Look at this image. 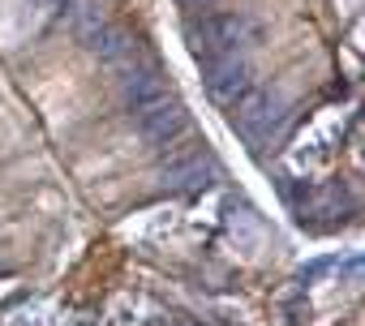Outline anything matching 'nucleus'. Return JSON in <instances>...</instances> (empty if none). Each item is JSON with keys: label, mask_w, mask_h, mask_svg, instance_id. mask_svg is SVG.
I'll use <instances>...</instances> for the list:
<instances>
[{"label": "nucleus", "mask_w": 365, "mask_h": 326, "mask_svg": "<svg viewBox=\"0 0 365 326\" xmlns=\"http://www.w3.org/2000/svg\"><path fill=\"white\" fill-rule=\"evenodd\" d=\"M258 35H262V26L245 14H202V18L185 22V43L202 65L220 61V56H237V48L254 43Z\"/></svg>", "instance_id": "nucleus-1"}, {"label": "nucleus", "mask_w": 365, "mask_h": 326, "mask_svg": "<svg viewBox=\"0 0 365 326\" xmlns=\"http://www.w3.org/2000/svg\"><path fill=\"white\" fill-rule=\"evenodd\" d=\"M86 52L91 56H99L103 65H125L129 56H138V39L125 31V26H112V22H103L95 35H91V43H86Z\"/></svg>", "instance_id": "nucleus-7"}, {"label": "nucleus", "mask_w": 365, "mask_h": 326, "mask_svg": "<svg viewBox=\"0 0 365 326\" xmlns=\"http://www.w3.org/2000/svg\"><path fill=\"white\" fill-rule=\"evenodd\" d=\"M215 177H220V163H215V154H211V150H190L185 159H180V163L163 168V185H172V189H185V194H198V189H207Z\"/></svg>", "instance_id": "nucleus-6"}, {"label": "nucleus", "mask_w": 365, "mask_h": 326, "mask_svg": "<svg viewBox=\"0 0 365 326\" xmlns=\"http://www.w3.org/2000/svg\"><path fill=\"white\" fill-rule=\"evenodd\" d=\"M120 69V99H125V107H146V103H155L159 95H168V82H163V73L150 65V61H142V56H129L125 65H116Z\"/></svg>", "instance_id": "nucleus-4"}, {"label": "nucleus", "mask_w": 365, "mask_h": 326, "mask_svg": "<svg viewBox=\"0 0 365 326\" xmlns=\"http://www.w3.org/2000/svg\"><path fill=\"white\" fill-rule=\"evenodd\" d=\"M202 82H207V95L215 99V103H224V107H232L254 82H250V65L241 61V56H220V61H207V73H202Z\"/></svg>", "instance_id": "nucleus-5"}, {"label": "nucleus", "mask_w": 365, "mask_h": 326, "mask_svg": "<svg viewBox=\"0 0 365 326\" xmlns=\"http://www.w3.org/2000/svg\"><path fill=\"white\" fill-rule=\"evenodd\" d=\"M172 326H194V322H185V317H176V322H172Z\"/></svg>", "instance_id": "nucleus-10"}, {"label": "nucleus", "mask_w": 365, "mask_h": 326, "mask_svg": "<svg viewBox=\"0 0 365 326\" xmlns=\"http://www.w3.org/2000/svg\"><path fill=\"white\" fill-rule=\"evenodd\" d=\"M331 266H339V258H318V262L301 266V270H297V279H301V283H314V279H318V275H327Z\"/></svg>", "instance_id": "nucleus-8"}, {"label": "nucleus", "mask_w": 365, "mask_h": 326, "mask_svg": "<svg viewBox=\"0 0 365 326\" xmlns=\"http://www.w3.org/2000/svg\"><path fill=\"white\" fill-rule=\"evenodd\" d=\"M185 9H202V5H211V0H180Z\"/></svg>", "instance_id": "nucleus-9"}, {"label": "nucleus", "mask_w": 365, "mask_h": 326, "mask_svg": "<svg viewBox=\"0 0 365 326\" xmlns=\"http://www.w3.org/2000/svg\"><path fill=\"white\" fill-rule=\"evenodd\" d=\"M284 120H288V103H284V95L271 90V86H250V90L232 103V125H237L250 142L275 137Z\"/></svg>", "instance_id": "nucleus-2"}, {"label": "nucleus", "mask_w": 365, "mask_h": 326, "mask_svg": "<svg viewBox=\"0 0 365 326\" xmlns=\"http://www.w3.org/2000/svg\"><path fill=\"white\" fill-rule=\"evenodd\" d=\"M138 129L150 137V142H172V137H180L190 129V112H185V103L180 99H172V95H159L155 103H146V107H138Z\"/></svg>", "instance_id": "nucleus-3"}]
</instances>
